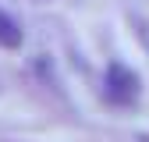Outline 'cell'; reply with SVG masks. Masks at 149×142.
<instances>
[{"mask_svg":"<svg viewBox=\"0 0 149 142\" xmlns=\"http://www.w3.org/2000/svg\"><path fill=\"white\" fill-rule=\"evenodd\" d=\"M0 46H7V50L22 46V29H18V22L7 11H0Z\"/></svg>","mask_w":149,"mask_h":142,"instance_id":"cell-2","label":"cell"},{"mask_svg":"<svg viewBox=\"0 0 149 142\" xmlns=\"http://www.w3.org/2000/svg\"><path fill=\"white\" fill-rule=\"evenodd\" d=\"M107 96L114 100V103H132L139 96V75L128 64H110L107 68Z\"/></svg>","mask_w":149,"mask_h":142,"instance_id":"cell-1","label":"cell"}]
</instances>
